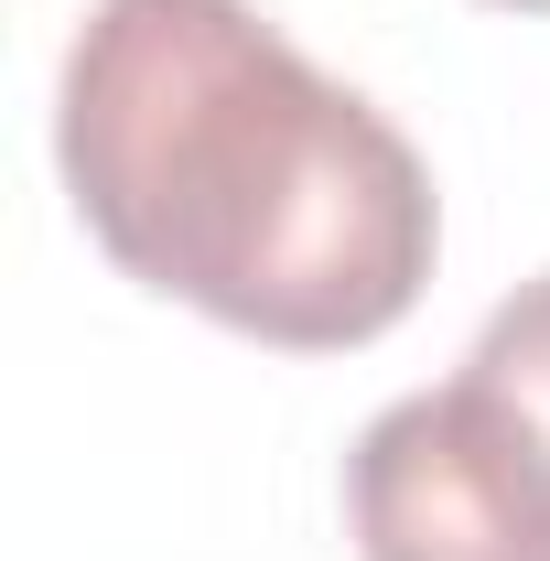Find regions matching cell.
<instances>
[{"label": "cell", "instance_id": "1", "mask_svg": "<svg viewBox=\"0 0 550 561\" xmlns=\"http://www.w3.org/2000/svg\"><path fill=\"white\" fill-rule=\"evenodd\" d=\"M55 151L119 271L260 346L389 335L443 249L421 151L249 0H98Z\"/></svg>", "mask_w": 550, "mask_h": 561}, {"label": "cell", "instance_id": "2", "mask_svg": "<svg viewBox=\"0 0 550 561\" xmlns=\"http://www.w3.org/2000/svg\"><path fill=\"white\" fill-rule=\"evenodd\" d=\"M345 518L367 561H550V443L465 367L356 432Z\"/></svg>", "mask_w": 550, "mask_h": 561}, {"label": "cell", "instance_id": "3", "mask_svg": "<svg viewBox=\"0 0 550 561\" xmlns=\"http://www.w3.org/2000/svg\"><path fill=\"white\" fill-rule=\"evenodd\" d=\"M465 367H475L485 389H496V400H507V411L550 443V271L518 280V291L485 313V335H475V356H465Z\"/></svg>", "mask_w": 550, "mask_h": 561}, {"label": "cell", "instance_id": "4", "mask_svg": "<svg viewBox=\"0 0 550 561\" xmlns=\"http://www.w3.org/2000/svg\"><path fill=\"white\" fill-rule=\"evenodd\" d=\"M507 11H550V0H507Z\"/></svg>", "mask_w": 550, "mask_h": 561}]
</instances>
